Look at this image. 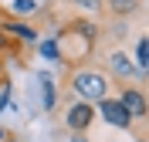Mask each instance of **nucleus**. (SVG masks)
I'll list each match as a JSON object with an SVG mask.
<instances>
[{
	"label": "nucleus",
	"instance_id": "nucleus-1",
	"mask_svg": "<svg viewBox=\"0 0 149 142\" xmlns=\"http://www.w3.org/2000/svg\"><path fill=\"white\" fill-rule=\"evenodd\" d=\"M98 41H102V30H98V20L92 17H71L61 24V30H58V61L61 64H68L74 71V68H85L88 61L95 57V51H98Z\"/></svg>",
	"mask_w": 149,
	"mask_h": 142
},
{
	"label": "nucleus",
	"instance_id": "nucleus-7",
	"mask_svg": "<svg viewBox=\"0 0 149 142\" xmlns=\"http://www.w3.org/2000/svg\"><path fill=\"white\" fill-rule=\"evenodd\" d=\"M0 30H3L10 41L24 44V47H34V44H37V27H34V24L14 20V17H7V14H0Z\"/></svg>",
	"mask_w": 149,
	"mask_h": 142
},
{
	"label": "nucleus",
	"instance_id": "nucleus-8",
	"mask_svg": "<svg viewBox=\"0 0 149 142\" xmlns=\"http://www.w3.org/2000/svg\"><path fill=\"white\" fill-rule=\"evenodd\" d=\"M102 3H105V14L115 20H129L142 10V0H102Z\"/></svg>",
	"mask_w": 149,
	"mask_h": 142
},
{
	"label": "nucleus",
	"instance_id": "nucleus-10",
	"mask_svg": "<svg viewBox=\"0 0 149 142\" xmlns=\"http://www.w3.org/2000/svg\"><path fill=\"white\" fill-rule=\"evenodd\" d=\"M74 10H81V14H88V17H102L105 14V3L102 0H68Z\"/></svg>",
	"mask_w": 149,
	"mask_h": 142
},
{
	"label": "nucleus",
	"instance_id": "nucleus-11",
	"mask_svg": "<svg viewBox=\"0 0 149 142\" xmlns=\"http://www.w3.org/2000/svg\"><path fill=\"white\" fill-rule=\"evenodd\" d=\"M136 68H139L142 75H146V68H149V41L146 37L136 41Z\"/></svg>",
	"mask_w": 149,
	"mask_h": 142
},
{
	"label": "nucleus",
	"instance_id": "nucleus-16",
	"mask_svg": "<svg viewBox=\"0 0 149 142\" xmlns=\"http://www.w3.org/2000/svg\"><path fill=\"white\" fill-rule=\"evenodd\" d=\"M3 139H7V132H0V142H3Z\"/></svg>",
	"mask_w": 149,
	"mask_h": 142
},
{
	"label": "nucleus",
	"instance_id": "nucleus-6",
	"mask_svg": "<svg viewBox=\"0 0 149 142\" xmlns=\"http://www.w3.org/2000/svg\"><path fill=\"white\" fill-rule=\"evenodd\" d=\"M92 125H95V105L81 102V98L68 102V108H65V129L68 132H88Z\"/></svg>",
	"mask_w": 149,
	"mask_h": 142
},
{
	"label": "nucleus",
	"instance_id": "nucleus-4",
	"mask_svg": "<svg viewBox=\"0 0 149 142\" xmlns=\"http://www.w3.org/2000/svg\"><path fill=\"white\" fill-rule=\"evenodd\" d=\"M119 105L136 118V122H142V118L149 115V102H146L142 81H122V85H119Z\"/></svg>",
	"mask_w": 149,
	"mask_h": 142
},
{
	"label": "nucleus",
	"instance_id": "nucleus-15",
	"mask_svg": "<svg viewBox=\"0 0 149 142\" xmlns=\"http://www.w3.org/2000/svg\"><path fill=\"white\" fill-rule=\"evenodd\" d=\"M136 142H146V132H142V129L136 132Z\"/></svg>",
	"mask_w": 149,
	"mask_h": 142
},
{
	"label": "nucleus",
	"instance_id": "nucleus-9",
	"mask_svg": "<svg viewBox=\"0 0 149 142\" xmlns=\"http://www.w3.org/2000/svg\"><path fill=\"white\" fill-rule=\"evenodd\" d=\"M41 102H44V112H54L58 108V88H54V78L51 75H41Z\"/></svg>",
	"mask_w": 149,
	"mask_h": 142
},
{
	"label": "nucleus",
	"instance_id": "nucleus-12",
	"mask_svg": "<svg viewBox=\"0 0 149 142\" xmlns=\"http://www.w3.org/2000/svg\"><path fill=\"white\" fill-rule=\"evenodd\" d=\"M37 51H41V57H47V61H58V44H54V37H47Z\"/></svg>",
	"mask_w": 149,
	"mask_h": 142
},
{
	"label": "nucleus",
	"instance_id": "nucleus-5",
	"mask_svg": "<svg viewBox=\"0 0 149 142\" xmlns=\"http://www.w3.org/2000/svg\"><path fill=\"white\" fill-rule=\"evenodd\" d=\"M95 115H102L105 125L122 129V132H132V129H136V118L119 105V98H98V102H95Z\"/></svg>",
	"mask_w": 149,
	"mask_h": 142
},
{
	"label": "nucleus",
	"instance_id": "nucleus-3",
	"mask_svg": "<svg viewBox=\"0 0 149 142\" xmlns=\"http://www.w3.org/2000/svg\"><path fill=\"white\" fill-rule=\"evenodd\" d=\"M102 71L112 78V81H119V85H122V81H142V78H146L139 68H136V61H132V57L125 54L122 47H112V51H105Z\"/></svg>",
	"mask_w": 149,
	"mask_h": 142
},
{
	"label": "nucleus",
	"instance_id": "nucleus-14",
	"mask_svg": "<svg viewBox=\"0 0 149 142\" xmlns=\"http://www.w3.org/2000/svg\"><path fill=\"white\" fill-rule=\"evenodd\" d=\"M3 75H7V57L0 54V78H3Z\"/></svg>",
	"mask_w": 149,
	"mask_h": 142
},
{
	"label": "nucleus",
	"instance_id": "nucleus-2",
	"mask_svg": "<svg viewBox=\"0 0 149 142\" xmlns=\"http://www.w3.org/2000/svg\"><path fill=\"white\" fill-rule=\"evenodd\" d=\"M71 91L81 98V102L95 105L98 98H109L112 91V78L105 75L98 64H85V68H74L71 75Z\"/></svg>",
	"mask_w": 149,
	"mask_h": 142
},
{
	"label": "nucleus",
	"instance_id": "nucleus-17",
	"mask_svg": "<svg viewBox=\"0 0 149 142\" xmlns=\"http://www.w3.org/2000/svg\"><path fill=\"white\" fill-rule=\"evenodd\" d=\"M3 78H7V75H3Z\"/></svg>",
	"mask_w": 149,
	"mask_h": 142
},
{
	"label": "nucleus",
	"instance_id": "nucleus-13",
	"mask_svg": "<svg viewBox=\"0 0 149 142\" xmlns=\"http://www.w3.org/2000/svg\"><path fill=\"white\" fill-rule=\"evenodd\" d=\"M14 10H20V14H34L37 3H34V0H14Z\"/></svg>",
	"mask_w": 149,
	"mask_h": 142
}]
</instances>
